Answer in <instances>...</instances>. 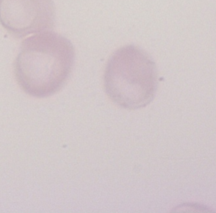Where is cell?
Returning a JSON list of instances; mask_svg holds the SVG:
<instances>
[{"mask_svg": "<svg viewBox=\"0 0 216 213\" xmlns=\"http://www.w3.org/2000/svg\"><path fill=\"white\" fill-rule=\"evenodd\" d=\"M75 59L74 47L59 33L47 31L25 38L14 63L19 86L34 98L57 93L69 78Z\"/></svg>", "mask_w": 216, "mask_h": 213, "instance_id": "obj_1", "label": "cell"}, {"mask_svg": "<svg viewBox=\"0 0 216 213\" xmlns=\"http://www.w3.org/2000/svg\"><path fill=\"white\" fill-rule=\"evenodd\" d=\"M55 22L53 0H0V25L15 38L52 31Z\"/></svg>", "mask_w": 216, "mask_h": 213, "instance_id": "obj_3", "label": "cell"}, {"mask_svg": "<svg viewBox=\"0 0 216 213\" xmlns=\"http://www.w3.org/2000/svg\"><path fill=\"white\" fill-rule=\"evenodd\" d=\"M104 88L109 99L127 110L145 107L158 88V71L148 52L127 45L113 52L105 67Z\"/></svg>", "mask_w": 216, "mask_h": 213, "instance_id": "obj_2", "label": "cell"}]
</instances>
